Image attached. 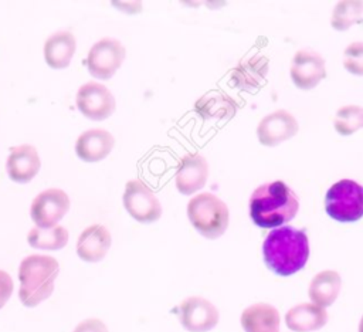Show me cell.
<instances>
[{"label": "cell", "instance_id": "1", "mask_svg": "<svg viewBox=\"0 0 363 332\" xmlns=\"http://www.w3.org/2000/svg\"><path fill=\"white\" fill-rule=\"evenodd\" d=\"M264 262L278 277L301 271L309 258V240L303 230L291 226L274 228L262 244Z\"/></svg>", "mask_w": 363, "mask_h": 332}, {"label": "cell", "instance_id": "2", "mask_svg": "<svg viewBox=\"0 0 363 332\" xmlns=\"http://www.w3.org/2000/svg\"><path fill=\"white\" fill-rule=\"evenodd\" d=\"M299 209L296 194L282 180L258 186L250 199V216L261 228H278L291 221Z\"/></svg>", "mask_w": 363, "mask_h": 332}, {"label": "cell", "instance_id": "3", "mask_svg": "<svg viewBox=\"0 0 363 332\" xmlns=\"http://www.w3.org/2000/svg\"><path fill=\"white\" fill-rule=\"evenodd\" d=\"M60 265L50 255H28L18 268V298L24 306L33 308L47 299L54 291Z\"/></svg>", "mask_w": 363, "mask_h": 332}, {"label": "cell", "instance_id": "4", "mask_svg": "<svg viewBox=\"0 0 363 332\" xmlns=\"http://www.w3.org/2000/svg\"><path fill=\"white\" fill-rule=\"evenodd\" d=\"M187 217L203 237L216 240L225 233L230 213L227 204L221 199L206 192L190 199L187 204Z\"/></svg>", "mask_w": 363, "mask_h": 332}, {"label": "cell", "instance_id": "5", "mask_svg": "<svg viewBox=\"0 0 363 332\" xmlns=\"http://www.w3.org/2000/svg\"><path fill=\"white\" fill-rule=\"evenodd\" d=\"M328 216L339 223H353L363 217V186L350 179L332 184L325 196Z\"/></svg>", "mask_w": 363, "mask_h": 332}, {"label": "cell", "instance_id": "6", "mask_svg": "<svg viewBox=\"0 0 363 332\" xmlns=\"http://www.w3.org/2000/svg\"><path fill=\"white\" fill-rule=\"evenodd\" d=\"M123 206L129 216L147 224L160 218L162 204L156 194L142 180H129L123 192Z\"/></svg>", "mask_w": 363, "mask_h": 332}, {"label": "cell", "instance_id": "7", "mask_svg": "<svg viewBox=\"0 0 363 332\" xmlns=\"http://www.w3.org/2000/svg\"><path fill=\"white\" fill-rule=\"evenodd\" d=\"M125 55V47L118 40L106 37L91 47L85 64L92 77L108 79L119 70Z\"/></svg>", "mask_w": 363, "mask_h": 332}, {"label": "cell", "instance_id": "8", "mask_svg": "<svg viewBox=\"0 0 363 332\" xmlns=\"http://www.w3.org/2000/svg\"><path fill=\"white\" fill-rule=\"evenodd\" d=\"M69 209V197L61 189H47L34 197L31 218L38 228H51L65 216Z\"/></svg>", "mask_w": 363, "mask_h": 332}, {"label": "cell", "instance_id": "9", "mask_svg": "<svg viewBox=\"0 0 363 332\" xmlns=\"http://www.w3.org/2000/svg\"><path fill=\"white\" fill-rule=\"evenodd\" d=\"M79 112L92 121H104L115 111V98L102 84L86 82L77 92Z\"/></svg>", "mask_w": 363, "mask_h": 332}, {"label": "cell", "instance_id": "10", "mask_svg": "<svg viewBox=\"0 0 363 332\" xmlns=\"http://www.w3.org/2000/svg\"><path fill=\"white\" fill-rule=\"evenodd\" d=\"M179 319L189 332H207L220 319L218 309L203 297H189L179 306Z\"/></svg>", "mask_w": 363, "mask_h": 332}, {"label": "cell", "instance_id": "11", "mask_svg": "<svg viewBox=\"0 0 363 332\" xmlns=\"http://www.w3.org/2000/svg\"><path fill=\"white\" fill-rule=\"evenodd\" d=\"M289 72L296 88L312 89L326 77L325 60L313 50H299L292 58Z\"/></svg>", "mask_w": 363, "mask_h": 332}, {"label": "cell", "instance_id": "12", "mask_svg": "<svg viewBox=\"0 0 363 332\" xmlns=\"http://www.w3.org/2000/svg\"><path fill=\"white\" fill-rule=\"evenodd\" d=\"M299 131L298 121L292 114L285 109H278L264 116L257 126V136L264 146H277Z\"/></svg>", "mask_w": 363, "mask_h": 332}, {"label": "cell", "instance_id": "13", "mask_svg": "<svg viewBox=\"0 0 363 332\" xmlns=\"http://www.w3.org/2000/svg\"><path fill=\"white\" fill-rule=\"evenodd\" d=\"M208 177V163L199 153L186 155L176 170L174 183L182 194H193L204 187Z\"/></svg>", "mask_w": 363, "mask_h": 332}, {"label": "cell", "instance_id": "14", "mask_svg": "<svg viewBox=\"0 0 363 332\" xmlns=\"http://www.w3.org/2000/svg\"><path fill=\"white\" fill-rule=\"evenodd\" d=\"M41 162L38 152L31 145H18L10 149L6 169L11 180L16 183L30 182L40 170Z\"/></svg>", "mask_w": 363, "mask_h": 332}, {"label": "cell", "instance_id": "15", "mask_svg": "<svg viewBox=\"0 0 363 332\" xmlns=\"http://www.w3.org/2000/svg\"><path fill=\"white\" fill-rule=\"evenodd\" d=\"M115 145L113 136L101 128L85 131L79 135L75 143L77 156L88 163H95L105 159Z\"/></svg>", "mask_w": 363, "mask_h": 332}, {"label": "cell", "instance_id": "16", "mask_svg": "<svg viewBox=\"0 0 363 332\" xmlns=\"http://www.w3.org/2000/svg\"><path fill=\"white\" fill-rule=\"evenodd\" d=\"M112 243L111 233L102 224H92L86 227L78 237L77 254L86 262L101 261Z\"/></svg>", "mask_w": 363, "mask_h": 332}, {"label": "cell", "instance_id": "17", "mask_svg": "<svg viewBox=\"0 0 363 332\" xmlns=\"http://www.w3.org/2000/svg\"><path fill=\"white\" fill-rule=\"evenodd\" d=\"M269 61L264 55H254L240 61V64L231 71V82L234 87L244 91H254L259 88L268 74Z\"/></svg>", "mask_w": 363, "mask_h": 332}, {"label": "cell", "instance_id": "18", "mask_svg": "<svg viewBox=\"0 0 363 332\" xmlns=\"http://www.w3.org/2000/svg\"><path fill=\"white\" fill-rule=\"evenodd\" d=\"M328 322L325 308L312 302H303L292 306L285 315L286 326L294 332H312L323 328Z\"/></svg>", "mask_w": 363, "mask_h": 332}, {"label": "cell", "instance_id": "19", "mask_svg": "<svg viewBox=\"0 0 363 332\" xmlns=\"http://www.w3.org/2000/svg\"><path fill=\"white\" fill-rule=\"evenodd\" d=\"M241 326L245 332H279V314L275 306L258 302L242 311Z\"/></svg>", "mask_w": 363, "mask_h": 332}, {"label": "cell", "instance_id": "20", "mask_svg": "<svg viewBox=\"0 0 363 332\" xmlns=\"http://www.w3.org/2000/svg\"><path fill=\"white\" fill-rule=\"evenodd\" d=\"M75 47L77 41L71 31H58L50 35L44 44L45 62L54 70L68 67L75 52Z\"/></svg>", "mask_w": 363, "mask_h": 332}, {"label": "cell", "instance_id": "21", "mask_svg": "<svg viewBox=\"0 0 363 332\" xmlns=\"http://www.w3.org/2000/svg\"><path fill=\"white\" fill-rule=\"evenodd\" d=\"M194 111L204 119H230L237 112V102L223 91H211L196 101Z\"/></svg>", "mask_w": 363, "mask_h": 332}, {"label": "cell", "instance_id": "22", "mask_svg": "<svg viewBox=\"0 0 363 332\" xmlns=\"http://www.w3.org/2000/svg\"><path fill=\"white\" fill-rule=\"evenodd\" d=\"M340 287H342V280L339 272L333 270H325L318 272L312 278L308 294L315 305L325 308L332 305L336 301L340 292Z\"/></svg>", "mask_w": 363, "mask_h": 332}, {"label": "cell", "instance_id": "23", "mask_svg": "<svg viewBox=\"0 0 363 332\" xmlns=\"http://www.w3.org/2000/svg\"><path fill=\"white\" fill-rule=\"evenodd\" d=\"M68 231L62 226L51 228L34 227L27 234V243L40 250H60L68 243Z\"/></svg>", "mask_w": 363, "mask_h": 332}, {"label": "cell", "instance_id": "24", "mask_svg": "<svg viewBox=\"0 0 363 332\" xmlns=\"http://www.w3.org/2000/svg\"><path fill=\"white\" fill-rule=\"evenodd\" d=\"M363 18V1L343 0L336 4L332 13L330 24L337 31L349 30L354 23Z\"/></svg>", "mask_w": 363, "mask_h": 332}, {"label": "cell", "instance_id": "25", "mask_svg": "<svg viewBox=\"0 0 363 332\" xmlns=\"http://www.w3.org/2000/svg\"><path fill=\"white\" fill-rule=\"evenodd\" d=\"M335 129L342 136H349L363 128V106L345 105L337 109L333 121Z\"/></svg>", "mask_w": 363, "mask_h": 332}, {"label": "cell", "instance_id": "26", "mask_svg": "<svg viewBox=\"0 0 363 332\" xmlns=\"http://www.w3.org/2000/svg\"><path fill=\"white\" fill-rule=\"evenodd\" d=\"M343 67L353 75H363V41H356L346 47Z\"/></svg>", "mask_w": 363, "mask_h": 332}, {"label": "cell", "instance_id": "27", "mask_svg": "<svg viewBox=\"0 0 363 332\" xmlns=\"http://www.w3.org/2000/svg\"><path fill=\"white\" fill-rule=\"evenodd\" d=\"M11 294H13V280L6 271L0 270V308L6 305Z\"/></svg>", "mask_w": 363, "mask_h": 332}, {"label": "cell", "instance_id": "28", "mask_svg": "<svg viewBox=\"0 0 363 332\" xmlns=\"http://www.w3.org/2000/svg\"><path fill=\"white\" fill-rule=\"evenodd\" d=\"M74 332H108L106 325L96 318H89L77 325Z\"/></svg>", "mask_w": 363, "mask_h": 332}, {"label": "cell", "instance_id": "29", "mask_svg": "<svg viewBox=\"0 0 363 332\" xmlns=\"http://www.w3.org/2000/svg\"><path fill=\"white\" fill-rule=\"evenodd\" d=\"M359 332H363V316H362L360 323H359Z\"/></svg>", "mask_w": 363, "mask_h": 332}]
</instances>
